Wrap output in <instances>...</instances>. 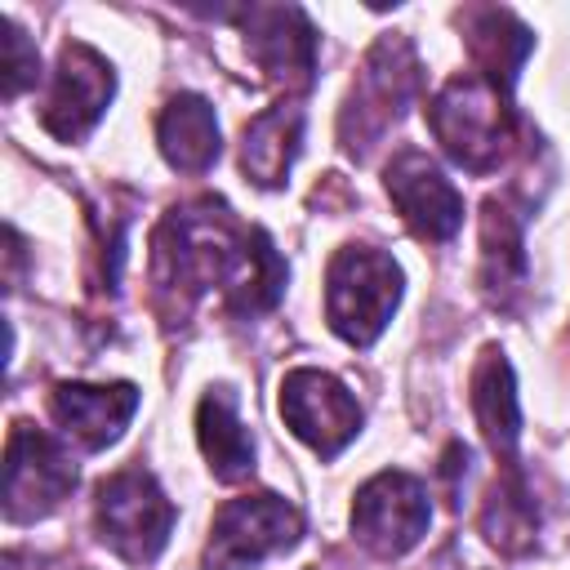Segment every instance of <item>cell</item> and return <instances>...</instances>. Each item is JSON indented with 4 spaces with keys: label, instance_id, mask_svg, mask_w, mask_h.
Returning a JSON list of instances; mask_svg holds the SVG:
<instances>
[{
    "label": "cell",
    "instance_id": "obj_1",
    "mask_svg": "<svg viewBox=\"0 0 570 570\" xmlns=\"http://www.w3.org/2000/svg\"><path fill=\"white\" fill-rule=\"evenodd\" d=\"M432 134L441 138V147L472 174L499 165V156L512 142V111L508 98L494 80H485L481 71L450 80L436 102L428 107Z\"/></svg>",
    "mask_w": 570,
    "mask_h": 570
},
{
    "label": "cell",
    "instance_id": "obj_2",
    "mask_svg": "<svg viewBox=\"0 0 570 570\" xmlns=\"http://www.w3.org/2000/svg\"><path fill=\"white\" fill-rule=\"evenodd\" d=\"M396 298H401V267L387 254L370 245H347L334 254L330 276H325V312H330L334 334H343L356 347L374 343Z\"/></svg>",
    "mask_w": 570,
    "mask_h": 570
},
{
    "label": "cell",
    "instance_id": "obj_3",
    "mask_svg": "<svg viewBox=\"0 0 570 570\" xmlns=\"http://www.w3.org/2000/svg\"><path fill=\"white\" fill-rule=\"evenodd\" d=\"M414 85H419V58H414L410 40L383 36L370 49V58H365V67L352 85V98L343 107L338 129H343L347 151H370L387 134V125L405 111Z\"/></svg>",
    "mask_w": 570,
    "mask_h": 570
},
{
    "label": "cell",
    "instance_id": "obj_4",
    "mask_svg": "<svg viewBox=\"0 0 570 570\" xmlns=\"http://www.w3.org/2000/svg\"><path fill=\"white\" fill-rule=\"evenodd\" d=\"M94 521H98V534L111 552L142 566L169 543L174 503L160 494V485L147 472H116L98 485Z\"/></svg>",
    "mask_w": 570,
    "mask_h": 570
},
{
    "label": "cell",
    "instance_id": "obj_5",
    "mask_svg": "<svg viewBox=\"0 0 570 570\" xmlns=\"http://www.w3.org/2000/svg\"><path fill=\"white\" fill-rule=\"evenodd\" d=\"M298 530H303L298 508L285 503L281 494H245V499H232L214 517L205 566L209 570H254L272 552L289 548L298 539Z\"/></svg>",
    "mask_w": 570,
    "mask_h": 570
},
{
    "label": "cell",
    "instance_id": "obj_6",
    "mask_svg": "<svg viewBox=\"0 0 570 570\" xmlns=\"http://www.w3.org/2000/svg\"><path fill=\"white\" fill-rule=\"evenodd\" d=\"M76 485V463L71 454L36 432L31 423H13L9 450H4V508L9 521H36L53 512Z\"/></svg>",
    "mask_w": 570,
    "mask_h": 570
},
{
    "label": "cell",
    "instance_id": "obj_7",
    "mask_svg": "<svg viewBox=\"0 0 570 570\" xmlns=\"http://www.w3.org/2000/svg\"><path fill=\"white\" fill-rule=\"evenodd\" d=\"M428 490L410 472H379L374 481L361 485L356 508H352V530L356 539L379 552V557H401L410 552L423 530H428Z\"/></svg>",
    "mask_w": 570,
    "mask_h": 570
},
{
    "label": "cell",
    "instance_id": "obj_8",
    "mask_svg": "<svg viewBox=\"0 0 570 570\" xmlns=\"http://www.w3.org/2000/svg\"><path fill=\"white\" fill-rule=\"evenodd\" d=\"M281 414L294 428L298 441H307L316 454H338L356 428H361V410L352 401V392L325 374V370H294L281 383Z\"/></svg>",
    "mask_w": 570,
    "mask_h": 570
},
{
    "label": "cell",
    "instance_id": "obj_9",
    "mask_svg": "<svg viewBox=\"0 0 570 570\" xmlns=\"http://www.w3.org/2000/svg\"><path fill=\"white\" fill-rule=\"evenodd\" d=\"M387 196L423 240H450L463 223V196L423 151H401L387 165Z\"/></svg>",
    "mask_w": 570,
    "mask_h": 570
},
{
    "label": "cell",
    "instance_id": "obj_10",
    "mask_svg": "<svg viewBox=\"0 0 570 570\" xmlns=\"http://www.w3.org/2000/svg\"><path fill=\"white\" fill-rule=\"evenodd\" d=\"M111 67L85 49V45H67L62 58H58V71H53V89H49V102H45V129L58 134V138H80L98 116L102 107L111 102Z\"/></svg>",
    "mask_w": 570,
    "mask_h": 570
},
{
    "label": "cell",
    "instance_id": "obj_11",
    "mask_svg": "<svg viewBox=\"0 0 570 570\" xmlns=\"http://www.w3.org/2000/svg\"><path fill=\"white\" fill-rule=\"evenodd\" d=\"M249 58L276 85H307L316 71V31L298 9H249L240 13Z\"/></svg>",
    "mask_w": 570,
    "mask_h": 570
},
{
    "label": "cell",
    "instance_id": "obj_12",
    "mask_svg": "<svg viewBox=\"0 0 570 570\" xmlns=\"http://www.w3.org/2000/svg\"><path fill=\"white\" fill-rule=\"evenodd\" d=\"M138 410V392L129 383H58L53 387V419L67 428V436H76L85 450H102L107 441L120 436V428L129 423V414Z\"/></svg>",
    "mask_w": 570,
    "mask_h": 570
},
{
    "label": "cell",
    "instance_id": "obj_13",
    "mask_svg": "<svg viewBox=\"0 0 570 570\" xmlns=\"http://www.w3.org/2000/svg\"><path fill=\"white\" fill-rule=\"evenodd\" d=\"M156 138H160V151L174 169L183 174H200L214 165L218 156V120H214V107L196 94H178L165 111H160V125H156Z\"/></svg>",
    "mask_w": 570,
    "mask_h": 570
},
{
    "label": "cell",
    "instance_id": "obj_14",
    "mask_svg": "<svg viewBox=\"0 0 570 570\" xmlns=\"http://www.w3.org/2000/svg\"><path fill=\"white\" fill-rule=\"evenodd\" d=\"M303 142V111L298 107H272L263 116H254V125L245 129V147H240V165L258 187H276Z\"/></svg>",
    "mask_w": 570,
    "mask_h": 570
},
{
    "label": "cell",
    "instance_id": "obj_15",
    "mask_svg": "<svg viewBox=\"0 0 570 570\" xmlns=\"http://www.w3.org/2000/svg\"><path fill=\"white\" fill-rule=\"evenodd\" d=\"M196 432H200V450H205L218 481H245L254 472V436L245 432V423L236 414V401L223 387L200 401Z\"/></svg>",
    "mask_w": 570,
    "mask_h": 570
},
{
    "label": "cell",
    "instance_id": "obj_16",
    "mask_svg": "<svg viewBox=\"0 0 570 570\" xmlns=\"http://www.w3.org/2000/svg\"><path fill=\"white\" fill-rule=\"evenodd\" d=\"M525 281V254H521V223L490 200L481 218V289L494 307H508L521 294Z\"/></svg>",
    "mask_w": 570,
    "mask_h": 570
},
{
    "label": "cell",
    "instance_id": "obj_17",
    "mask_svg": "<svg viewBox=\"0 0 570 570\" xmlns=\"http://www.w3.org/2000/svg\"><path fill=\"white\" fill-rule=\"evenodd\" d=\"M468 49L485 80L508 89L530 53V31L508 9H472L468 13Z\"/></svg>",
    "mask_w": 570,
    "mask_h": 570
},
{
    "label": "cell",
    "instance_id": "obj_18",
    "mask_svg": "<svg viewBox=\"0 0 570 570\" xmlns=\"http://www.w3.org/2000/svg\"><path fill=\"white\" fill-rule=\"evenodd\" d=\"M472 410H476V423L485 432V441L499 450V454H512L517 436H521V405H517V383H512V370L503 361V352H485L476 374H472Z\"/></svg>",
    "mask_w": 570,
    "mask_h": 570
},
{
    "label": "cell",
    "instance_id": "obj_19",
    "mask_svg": "<svg viewBox=\"0 0 570 570\" xmlns=\"http://www.w3.org/2000/svg\"><path fill=\"white\" fill-rule=\"evenodd\" d=\"M534 521H539L534 499H530V490H525L517 476H503V481L490 490L485 508H481V530H485V539H490L494 548H503V552L530 548Z\"/></svg>",
    "mask_w": 570,
    "mask_h": 570
},
{
    "label": "cell",
    "instance_id": "obj_20",
    "mask_svg": "<svg viewBox=\"0 0 570 570\" xmlns=\"http://www.w3.org/2000/svg\"><path fill=\"white\" fill-rule=\"evenodd\" d=\"M36 80V49H27V36L18 27L4 31V94L13 98Z\"/></svg>",
    "mask_w": 570,
    "mask_h": 570
}]
</instances>
